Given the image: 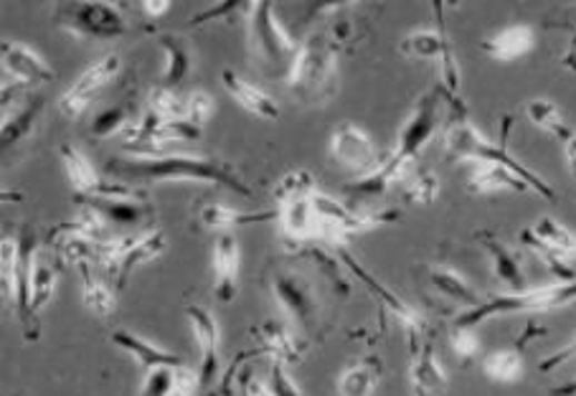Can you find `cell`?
<instances>
[{
	"label": "cell",
	"mask_w": 576,
	"mask_h": 396,
	"mask_svg": "<svg viewBox=\"0 0 576 396\" xmlns=\"http://www.w3.org/2000/svg\"><path fill=\"white\" fill-rule=\"evenodd\" d=\"M107 176L120 178V181H201L229 188L231 194L251 196L249 186L241 181L229 164L211 158L193 156H150V158H112L107 160Z\"/></svg>",
	"instance_id": "obj_1"
},
{
	"label": "cell",
	"mask_w": 576,
	"mask_h": 396,
	"mask_svg": "<svg viewBox=\"0 0 576 396\" xmlns=\"http://www.w3.org/2000/svg\"><path fill=\"white\" fill-rule=\"evenodd\" d=\"M447 99L455 112L445 125V148L449 156L475 160V164H495V166L508 168L520 178V181H526L530 188H534L536 194H542L546 201H554L556 198L554 188L548 186L542 176L534 174L528 166L520 164L516 156H510L506 148V135H503L500 142L488 140L470 120H467L460 97H447Z\"/></svg>",
	"instance_id": "obj_2"
},
{
	"label": "cell",
	"mask_w": 576,
	"mask_h": 396,
	"mask_svg": "<svg viewBox=\"0 0 576 396\" xmlns=\"http://www.w3.org/2000/svg\"><path fill=\"white\" fill-rule=\"evenodd\" d=\"M247 31L251 65L269 79H287L300 43L280 23L269 0L247 6Z\"/></svg>",
	"instance_id": "obj_3"
},
{
	"label": "cell",
	"mask_w": 576,
	"mask_h": 396,
	"mask_svg": "<svg viewBox=\"0 0 576 396\" xmlns=\"http://www.w3.org/2000/svg\"><path fill=\"white\" fill-rule=\"evenodd\" d=\"M287 87L292 89L297 99L315 105L336 95L338 87V59L336 43L328 33H315L308 41L300 43L292 61Z\"/></svg>",
	"instance_id": "obj_4"
},
{
	"label": "cell",
	"mask_w": 576,
	"mask_h": 396,
	"mask_svg": "<svg viewBox=\"0 0 576 396\" xmlns=\"http://www.w3.org/2000/svg\"><path fill=\"white\" fill-rule=\"evenodd\" d=\"M576 300V280L562 283V285H546V287H534V290H513V293H500L490 297V300H483L478 308L463 313L455 323L460 326L478 328L480 323L488 318H500V315H513V313H546L554 308H562V305H569Z\"/></svg>",
	"instance_id": "obj_5"
},
{
	"label": "cell",
	"mask_w": 576,
	"mask_h": 396,
	"mask_svg": "<svg viewBox=\"0 0 576 396\" xmlns=\"http://www.w3.org/2000/svg\"><path fill=\"white\" fill-rule=\"evenodd\" d=\"M53 21L67 33L85 36V39H115V36L128 31V21H125L120 8L115 3H102V0L61 3Z\"/></svg>",
	"instance_id": "obj_6"
},
{
	"label": "cell",
	"mask_w": 576,
	"mask_h": 396,
	"mask_svg": "<svg viewBox=\"0 0 576 396\" xmlns=\"http://www.w3.org/2000/svg\"><path fill=\"white\" fill-rule=\"evenodd\" d=\"M401 51L414 59H429L437 61L443 69V92L447 97H460V65H457V53L453 41L445 31L443 13H437V29H419L411 31L407 39L401 41Z\"/></svg>",
	"instance_id": "obj_7"
},
{
	"label": "cell",
	"mask_w": 576,
	"mask_h": 396,
	"mask_svg": "<svg viewBox=\"0 0 576 396\" xmlns=\"http://www.w3.org/2000/svg\"><path fill=\"white\" fill-rule=\"evenodd\" d=\"M330 156L350 174L364 178L381 166L371 135L354 122H338L330 135Z\"/></svg>",
	"instance_id": "obj_8"
},
{
	"label": "cell",
	"mask_w": 576,
	"mask_h": 396,
	"mask_svg": "<svg viewBox=\"0 0 576 396\" xmlns=\"http://www.w3.org/2000/svg\"><path fill=\"white\" fill-rule=\"evenodd\" d=\"M117 75H120V57H117V53H105V57H99L95 65H89L82 71V77L59 97L61 115L69 117V120L82 117L87 112V107L95 102L99 89L110 85Z\"/></svg>",
	"instance_id": "obj_9"
},
{
	"label": "cell",
	"mask_w": 576,
	"mask_h": 396,
	"mask_svg": "<svg viewBox=\"0 0 576 396\" xmlns=\"http://www.w3.org/2000/svg\"><path fill=\"white\" fill-rule=\"evenodd\" d=\"M439 128V99L437 95H425L419 99V105L414 107V112L399 132V142H396L394 156L404 160H414L417 164L419 152L429 146V140L435 138Z\"/></svg>",
	"instance_id": "obj_10"
},
{
	"label": "cell",
	"mask_w": 576,
	"mask_h": 396,
	"mask_svg": "<svg viewBox=\"0 0 576 396\" xmlns=\"http://www.w3.org/2000/svg\"><path fill=\"white\" fill-rule=\"evenodd\" d=\"M3 75L13 89L39 87L53 79V69L21 41L3 43ZM6 87V85H3Z\"/></svg>",
	"instance_id": "obj_11"
},
{
	"label": "cell",
	"mask_w": 576,
	"mask_h": 396,
	"mask_svg": "<svg viewBox=\"0 0 576 396\" xmlns=\"http://www.w3.org/2000/svg\"><path fill=\"white\" fill-rule=\"evenodd\" d=\"M61 164H64L67 178L75 191L79 194V198H89V196H130V191L125 186H112L107 184L102 176L97 174V168L89 164L87 156L77 146H64L59 148Z\"/></svg>",
	"instance_id": "obj_12"
},
{
	"label": "cell",
	"mask_w": 576,
	"mask_h": 396,
	"mask_svg": "<svg viewBox=\"0 0 576 396\" xmlns=\"http://www.w3.org/2000/svg\"><path fill=\"white\" fill-rule=\"evenodd\" d=\"M168 249V239L163 231L152 229L135 234V237H122L120 245V259H117V293L128 285V277L138 267L150 265L152 259H158Z\"/></svg>",
	"instance_id": "obj_13"
},
{
	"label": "cell",
	"mask_w": 576,
	"mask_h": 396,
	"mask_svg": "<svg viewBox=\"0 0 576 396\" xmlns=\"http://www.w3.org/2000/svg\"><path fill=\"white\" fill-rule=\"evenodd\" d=\"M414 160H404L399 156H391L381 160V166L374 170V174H368L364 178H356L354 184L346 186L348 194L354 196H361V198H374V196H384L389 194L394 186H399L404 181H411L414 178Z\"/></svg>",
	"instance_id": "obj_14"
},
{
	"label": "cell",
	"mask_w": 576,
	"mask_h": 396,
	"mask_svg": "<svg viewBox=\"0 0 576 396\" xmlns=\"http://www.w3.org/2000/svg\"><path fill=\"white\" fill-rule=\"evenodd\" d=\"M188 323L201 348V384L213 382L216 366H219V323H216L213 313H209L203 305H186Z\"/></svg>",
	"instance_id": "obj_15"
},
{
	"label": "cell",
	"mask_w": 576,
	"mask_h": 396,
	"mask_svg": "<svg viewBox=\"0 0 576 396\" xmlns=\"http://www.w3.org/2000/svg\"><path fill=\"white\" fill-rule=\"evenodd\" d=\"M239 241L231 231H224L213 241V293L219 303H231L239 280Z\"/></svg>",
	"instance_id": "obj_16"
},
{
	"label": "cell",
	"mask_w": 576,
	"mask_h": 396,
	"mask_svg": "<svg viewBox=\"0 0 576 396\" xmlns=\"http://www.w3.org/2000/svg\"><path fill=\"white\" fill-rule=\"evenodd\" d=\"M409 379L414 396H439L447 389L445 368L437 362L435 340L431 338H425V344L414 348Z\"/></svg>",
	"instance_id": "obj_17"
},
{
	"label": "cell",
	"mask_w": 576,
	"mask_h": 396,
	"mask_svg": "<svg viewBox=\"0 0 576 396\" xmlns=\"http://www.w3.org/2000/svg\"><path fill=\"white\" fill-rule=\"evenodd\" d=\"M221 85L241 105V110H247L251 117H259V120H280V105H277V99L262 92L257 85L247 82L237 71L224 69Z\"/></svg>",
	"instance_id": "obj_18"
},
{
	"label": "cell",
	"mask_w": 576,
	"mask_h": 396,
	"mask_svg": "<svg viewBox=\"0 0 576 396\" xmlns=\"http://www.w3.org/2000/svg\"><path fill=\"white\" fill-rule=\"evenodd\" d=\"M536 47V31L530 29L526 23H516L508 26V29L498 31L490 39L483 41V49L488 53L490 59L495 61H518L528 57L530 51Z\"/></svg>",
	"instance_id": "obj_19"
},
{
	"label": "cell",
	"mask_w": 576,
	"mask_h": 396,
	"mask_svg": "<svg viewBox=\"0 0 576 396\" xmlns=\"http://www.w3.org/2000/svg\"><path fill=\"white\" fill-rule=\"evenodd\" d=\"M344 263H346V267L350 269V273H354L358 280H361L368 287V290H371L374 295H379V300L386 305V310H389L394 318L401 323L404 328L411 330L414 336H419V330H421V326H425V323H421V315L417 310L409 308V305L404 303V300H399V297H396L391 290H386V287L379 280H374V277L368 275L366 269L358 265L354 257L346 255V251H344Z\"/></svg>",
	"instance_id": "obj_20"
},
{
	"label": "cell",
	"mask_w": 576,
	"mask_h": 396,
	"mask_svg": "<svg viewBox=\"0 0 576 396\" xmlns=\"http://www.w3.org/2000/svg\"><path fill=\"white\" fill-rule=\"evenodd\" d=\"M89 209L102 214L107 224H120V227H128V224H138L150 214L148 204L132 201L130 196H89L79 198Z\"/></svg>",
	"instance_id": "obj_21"
},
{
	"label": "cell",
	"mask_w": 576,
	"mask_h": 396,
	"mask_svg": "<svg viewBox=\"0 0 576 396\" xmlns=\"http://www.w3.org/2000/svg\"><path fill=\"white\" fill-rule=\"evenodd\" d=\"M112 344L120 346L122 350H128L135 362L146 368V374L156 372V368H163V366H181V358H178L176 354L152 346L150 340H142L140 336H135V333H130V330H115Z\"/></svg>",
	"instance_id": "obj_22"
},
{
	"label": "cell",
	"mask_w": 576,
	"mask_h": 396,
	"mask_svg": "<svg viewBox=\"0 0 576 396\" xmlns=\"http://www.w3.org/2000/svg\"><path fill=\"white\" fill-rule=\"evenodd\" d=\"M275 293L285 305V310L290 313L295 320H300L308 326L315 315V297L308 283L300 280V277H277Z\"/></svg>",
	"instance_id": "obj_23"
},
{
	"label": "cell",
	"mask_w": 576,
	"mask_h": 396,
	"mask_svg": "<svg viewBox=\"0 0 576 396\" xmlns=\"http://www.w3.org/2000/svg\"><path fill=\"white\" fill-rule=\"evenodd\" d=\"M429 283L439 295H445L447 300L463 305V308L473 310L483 303L480 295L470 287V283H467L465 277L453 267H431Z\"/></svg>",
	"instance_id": "obj_24"
},
{
	"label": "cell",
	"mask_w": 576,
	"mask_h": 396,
	"mask_svg": "<svg viewBox=\"0 0 576 396\" xmlns=\"http://www.w3.org/2000/svg\"><path fill=\"white\" fill-rule=\"evenodd\" d=\"M470 188L475 194H500V191H518L528 194L530 186L513 174V170L495 166V164H478V170L470 176Z\"/></svg>",
	"instance_id": "obj_25"
},
{
	"label": "cell",
	"mask_w": 576,
	"mask_h": 396,
	"mask_svg": "<svg viewBox=\"0 0 576 396\" xmlns=\"http://www.w3.org/2000/svg\"><path fill=\"white\" fill-rule=\"evenodd\" d=\"M160 47L166 51V69H163V87L176 89L188 77L193 67V51L183 36H163Z\"/></svg>",
	"instance_id": "obj_26"
},
{
	"label": "cell",
	"mask_w": 576,
	"mask_h": 396,
	"mask_svg": "<svg viewBox=\"0 0 576 396\" xmlns=\"http://www.w3.org/2000/svg\"><path fill=\"white\" fill-rule=\"evenodd\" d=\"M381 379V362L379 358H364L361 364L346 368L340 374L338 394L340 396H374L376 386Z\"/></svg>",
	"instance_id": "obj_27"
},
{
	"label": "cell",
	"mask_w": 576,
	"mask_h": 396,
	"mask_svg": "<svg viewBox=\"0 0 576 396\" xmlns=\"http://www.w3.org/2000/svg\"><path fill=\"white\" fill-rule=\"evenodd\" d=\"M483 247L488 249V255L493 259V269H495V277H498L500 283L510 285L513 290H526V277H524V269H520L518 257L513 255V251L503 245L498 239H490V237H483Z\"/></svg>",
	"instance_id": "obj_28"
},
{
	"label": "cell",
	"mask_w": 576,
	"mask_h": 396,
	"mask_svg": "<svg viewBox=\"0 0 576 396\" xmlns=\"http://www.w3.org/2000/svg\"><path fill=\"white\" fill-rule=\"evenodd\" d=\"M275 216H280V214H272V211L245 214V211L227 209V206H221V204H211V206H203V209H201V221L206 224V227L221 229V231H231L237 227H249V224H262V221L275 219Z\"/></svg>",
	"instance_id": "obj_29"
},
{
	"label": "cell",
	"mask_w": 576,
	"mask_h": 396,
	"mask_svg": "<svg viewBox=\"0 0 576 396\" xmlns=\"http://www.w3.org/2000/svg\"><path fill=\"white\" fill-rule=\"evenodd\" d=\"M280 221L287 237L292 239H315V211L312 196L297 198V201L280 206Z\"/></svg>",
	"instance_id": "obj_30"
},
{
	"label": "cell",
	"mask_w": 576,
	"mask_h": 396,
	"mask_svg": "<svg viewBox=\"0 0 576 396\" xmlns=\"http://www.w3.org/2000/svg\"><path fill=\"white\" fill-rule=\"evenodd\" d=\"M259 340H262V346L249 356L267 354L272 356V362H282V364H290L297 356L295 338L290 336V330L280 326V323H265L262 330H259Z\"/></svg>",
	"instance_id": "obj_31"
},
{
	"label": "cell",
	"mask_w": 576,
	"mask_h": 396,
	"mask_svg": "<svg viewBox=\"0 0 576 396\" xmlns=\"http://www.w3.org/2000/svg\"><path fill=\"white\" fill-rule=\"evenodd\" d=\"M82 283H85V305L87 310H92L97 318H105L115 310V295L117 290H112L110 285L105 280H99L95 275L92 267H82Z\"/></svg>",
	"instance_id": "obj_32"
},
{
	"label": "cell",
	"mask_w": 576,
	"mask_h": 396,
	"mask_svg": "<svg viewBox=\"0 0 576 396\" xmlns=\"http://www.w3.org/2000/svg\"><path fill=\"white\" fill-rule=\"evenodd\" d=\"M526 117L530 120V125H536V128L552 132L562 140H566L572 135V130L566 128L562 110L552 102V99H530L526 105Z\"/></svg>",
	"instance_id": "obj_33"
},
{
	"label": "cell",
	"mask_w": 576,
	"mask_h": 396,
	"mask_svg": "<svg viewBox=\"0 0 576 396\" xmlns=\"http://www.w3.org/2000/svg\"><path fill=\"white\" fill-rule=\"evenodd\" d=\"M530 231H534V237L538 241H544L546 247H552L556 255H562V257L576 255V234L572 229H566L562 221L544 216V219L538 221Z\"/></svg>",
	"instance_id": "obj_34"
},
{
	"label": "cell",
	"mask_w": 576,
	"mask_h": 396,
	"mask_svg": "<svg viewBox=\"0 0 576 396\" xmlns=\"http://www.w3.org/2000/svg\"><path fill=\"white\" fill-rule=\"evenodd\" d=\"M41 115V102L23 105L21 110H11V115L3 117V148L16 146L18 140L29 138L36 128V120Z\"/></svg>",
	"instance_id": "obj_35"
},
{
	"label": "cell",
	"mask_w": 576,
	"mask_h": 396,
	"mask_svg": "<svg viewBox=\"0 0 576 396\" xmlns=\"http://www.w3.org/2000/svg\"><path fill=\"white\" fill-rule=\"evenodd\" d=\"M483 368L493 382L513 384L520 379V374H524V362H520V354L516 348H506V350H495V354L485 358Z\"/></svg>",
	"instance_id": "obj_36"
},
{
	"label": "cell",
	"mask_w": 576,
	"mask_h": 396,
	"mask_svg": "<svg viewBox=\"0 0 576 396\" xmlns=\"http://www.w3.org/2000/svg\"><path fill=\"white\" fill-rule=\"evenodd\" d=\"M148 115L158 117L160 122L186 120V99L178 97L176 89L160 85L148 97Z\"/></svg>",
	"instance_id": "obj_37"
},
{
	"label": "cell",
	"mask_w": 576,
	"mask_h": 396,
	"mask_svg": "<svg viewBox=\"0 0 576 396\" xmlns=\"http://www.w3.org/2000/svg\"><path fill=\"white\" fill-rule=\"evenodd\" d=\"M318 191H315V181L308 170H290L280 184H277L275 191V201L277 204H290L297 201V198H310Z\"/></svg>",
	"instance_id": "obj_38"
},
{
	"label": "cell",
	"mask_w": 576,
	"mask_h": 396,
	"mask_svg": "<svg viewBox=\"0 0 576 396\" xmlns=\"http://www.w3.org/2000/svg\"><path fill=\"white\" fill-rule=\"evenodd\" d=\"M53 290H57V269L36 259L33 280H31V315L39 313L43 305L51 300Z\"/></svg>",
	"instance_id": "obj_39"
},
{
	"label": "cell",
	"mask_w": 576,
	"mask_h": 396,
	"mask_svg": "<svg viewBox=\"0 0 576 396\" xmlns=\"http://www.w3.org/2000/svg\"><path fill=\"white\" fill-rule=\"evenodd\" d=\"M16 265H18V239L3 237V241H0V280H3V295L11 303L16 297Z\"/></svg>",
	"instance_id": "obj_40"
},
{
	"label": "cell",
	"mask_w": 576,
	"mask_h": 396,
	"mask_svg": "<svg viewBox=\"0 0 576 396\" xmlns=\"http://www.w3.org/2000/svg\"><path fill=\"white\" fill-rule=\"evenodd\" d=\"M449 346H453L455 356L460 358V362H470L478 354L480 348V340H478V333L470 326H460V323H455L453 330H449Z\"/></svg>",
	"instance_id": "obj_41"
},
{
	"label": "cell",
	"mask_w": 576,
	"mask_h": 396,
	"mask_svg": "<svg viewBox=\"0 0 576 396\" xmlns=\"http://www.w3.org/2000/svg\"><path fill=\"white\" fill-rule=\"evenodd\" d=\"M128 110L125 107H112V110L99 112L92 120V132L95 138H110V135L128 130Z\"/></svg>",
	"instance_id": "obj_42"
},
{
	"label": "cell",
	"mask_w": 576,
	"mask_h": 396,
	"mask_svg": "<svg viewBox=\"0 0 576 396\" xmlns=\"http://www.w3.org/2000/svg\"><path fill=\"white\" fill-rule=\"evenodd\" d=\"M437 196H439V178L435 174H419L409 181L407 198L411 204L429 206L437 201Z\"/></svg>",
	"instance_id": "obj_43"
},
{
	"label": "cell",
	"mask_w": 576,
	"mask_h": 396,
	"mask_svg": "<svg viewBox=\"0 0 576 396\" xmlns=\"http://www.w3.org/2000/svg\"><path fill=\"white\" fill-rule=\"evenodd\" d=\"M213 115V97L203 89H193L191 95L186 97V120L196 125V128H203L206 120H211Z\"/></svg>",
	"instance_id": "obj_44"
},
{
	"label": "cell",
	"mask_w": 576,
	"mask_h": 396,
	"mask_svg": "<svg viewBox=\"0 0 576 396\" xmlns=\"http://www.w3.org/2000/svg\"><path fill=\"white\" fill-rule=\"evenodd\" d=\"M176 368L178 366H163V368H156V372H148L140 396H168L170 389H173Z\"/></svg>",
	"instance_id": "obj_45"
},
{
	"label": "cell",
	"mask_w": 576,
	"mask_h": 396,
	"mask_svg": "<svg viewBox=\"0 0 576 396\" xmlns=\"http://www.w3.org/2000/svg\"><path fill=\"white\" fill-rule=\"evenodd\" d=\"M267 386L272 396H302L300 389H297V384L292 382V376L287 374V364L282 362H272V366H269Z\"/></svg>",
	"instance_id": "obj_46"
},
{
	"label": "cell",
	"mask_w": 576,
	"mask_h": 396,
	"mask_svg": "<svg viewBox=\"0 0 576 396\" xmlns=\"http://www.w3.org/2000/svg\"><path fill=\"white\" fill-rule=\"evenodd\" d=\"M198 386H201V374H196V372H191V368L181 364L176 368L173 389H170L168 396H196Z\"/></svg>",
	"instance_id": "obj_47"
},
{
	"label": "cell",
	"mask_w": 576,
	"mask_h": 396,
	"mask_svg": "<svg viewBox=\"0 0 576 396\" xmlns=\"http://www.w3.org/2000/svg\"><path fill=\"white\" fill-rule=\"evenodd\" d=\"M572 358H576V338L572 340L569 346H564V348L559 350V354L548 356L546 362H542V366H538V368H542L544 374H548V372H554V368H559V366H564V364H569Z\"/></svg>",
	"instance_id": "obj_48"
},
{
	"label": "cell",
	"mask_w": 576,
	"mask_h": 396,
	"mask_svg": "<svg viewBox=\"0 0 576 396\" xmlns=\"http://www.w3.org/2000/svg\"><path fill=\"white\" fill-rule=\"evenodd\" d=\"M241 389L247 392V396H272L267 384H262L259 379H251V376H247V379L241 382Z\"/></svg>",
	"instance_id": "obj_49"
},
{
	"label": "cell",
	"mask_w": 576,
	"mask_h": 396,
	"mask_svg": "<svg viewBox=\"0 0 576 396\" xmlns=\"http://www.w3.org/2000/svg\"><path fill=\"white\" fill-rule=\"evenodd\" d=\"M564 152H566V166H569V174L576 178V132L564 140Z\"/></svg>",
	"instance_id": "obj_50"
},
{
	"label": "cell",
	"mask_w": 576,
	"mask_h": 396,
	"mask_svg": "<svg viewBox=\"0 0 576 396\" xmlns=\"http://www.w3.org/2000/svg\"><path fill=\"white\" fill-rule=\"evenodd\" d=\"M142 8H146L148 16L156 18V16H163L166 11H170L173 3H170V0H152V3H150V0H148V3H142Z\"/></svg>",
	"instance_id": "obj_51"
},
{
	"label": "cell",
	"mask_w": 576,
	"mask_h": 396,
	"mask_svg": "<svg viewBox=\"0 0 576 396\" xmlns=\"http://www.w3.org/2000/svg\"><path fill=\"white\" fill-rule=\"evenodd\" d=\"M564 65L572 71H576V23H574V36L569 41V49H566V53H564Z\"/></svg>",
	"instance_id": "obj_52"
},
{
	"label": "cell",
	"mask_w": 576,
	"mask_h": 396,
	"mask_svg": "<svg viewBox=\"0 0 576 396\" xmlns=\"http://www.w3.org/2000/svg\"><path fill=\"white\" fill-rule=\"evenodd\" d=\"M552 396H576V379L564 386H556V389H552Z\"/></svg>",
	"instance_id": "obj_53"
},
{
	"label": "cell",
	"mask_w": 576,
	"mask_h": 396,
	"mask_svg": "<svg viewBox=\"0 0 576 396\" xmlns=\"http://www.w3.org/2000/svg\"><path fill=\"white\" fill-rule=\"evenodd\" d=\"M241 396H247V392H245V389H241Z\"/></svg>",
	"instance_id": "obj_54"
}]
</instances>
